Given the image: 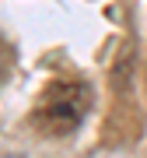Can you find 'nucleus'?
<instances>
[{
  "mask_svg": "<svg viewBox=\"0 0 147 158\" xmlns=\"http://www.w3.org/2000/svg\"><path fill=\"white\" fill-rule=\"evenodd\" d=\"M91 106V88L81 77H53L32 109V127L46 137H63L84 119Z\"/></svg>",
  "mask_w": 147,
  "mask_h": 158,
  "instance_id": "1",
  "label": "nucleus"
},
{
  "mask_svg": "<svg viewBox=\"0 0 147 158\" xmlns=\"http://www.w3.org/2000/svg\"><path fill=\"white\" fill-rule=\"evenodd\" d=\"M11 46H7L4 39H0V85H4V77H7V74H11Z\"/></svg>",
  "mask_w": 147,
  "mask_h": 158,
  "instance_id": "2",
  "label": "nucleus"
}]
</instances>
